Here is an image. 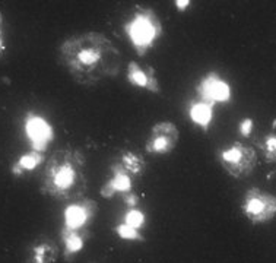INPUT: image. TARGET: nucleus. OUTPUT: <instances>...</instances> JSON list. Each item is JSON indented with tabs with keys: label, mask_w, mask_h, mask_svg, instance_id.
Here are the masks:
<instances>
[{
	"label": "nucleus",
	"mask_w": 276,
	"mask_h": 263,
	"mask_svg": "<svg viewBox=\"0 0 276 263\" xmlns=\"http://www.w3.org/2000/svg\"><path fill=\"white\" fill-rule=\"evenodd\" d=\"M178 135L180 132L174 123L161 121L152 127L145 149L149 153H170L177 146Z\"/></svg>",
	"instance_id": "5"
},
{
	"label": "nucleus",
	"mask_w": 276,
	"mask_h": 263,
	"mask_svg": "<svg viewBox=\"0 0 276 263\" xmlns=\"http://www.w3.org/2000/svg\"><path fill=\"white\" fill-rule=\"evenodd\" d=\"M40 163H41V156L38 153H28V155H23L22 158L19 160L18 165L23 170H33Z\"/></svg>",
	"instance_id": "17"
},
{
	"label": "nucleus",
	"mask_w": 276,
	"mask_h": 263,
	"mask_svg": "<svg viewBox=\"0 0 276 263\" xmlns=\"http://www.w3.org/2000/svg\"><path fill=\"white\" fill-rule=\"evenodd\" d=\"M188 116H190V119L195 124H198L202 129L208 130L210 123H212V119H213V107L198 101L190 107Z\"/></svg>",
	"instance_id": "11"
},
{
	"label": "nucleus",
	"mask_w": 276,
	"mask_h": 263,
	"mask_svg": "<svg viewBox=\"0 0 276 263\" xmlns=\"http://www.w3.org/2000/svg\"><path fill=\"white\" fill-rule=\"evenodd\" d=\"M127 79H129V82L133 84V85H136V87H141V88H146L148 85V75H146V72L142 70L137 63H129L127 66Z\"/></svg>",
	"instance_id": "12"
},
{
	"label": "nucleus",
	"mask_w": 276,
	"mask_h": 263,
	"mask_svg": "<svg viewBox=\"0 0 276 263\" xmlns=\"http://www.w3.org/2000/svg\"><path fill=\"white\" fill-rule=\"evenodd\" d=\"M59 55L72 79L87 88L114 79L122 67L120 50L107 35L97 31L70 37L62 44Z\"/></svg>",
	"instance_id": "1"
},
{
	"label": "nucleus",
	"mask_w": 276,
	"mask_h": 263,
	"mask_svg": "<svg viewBox=\"0 0 276 263\" xmlns=\"http://www.w3.org/2000/svg\"><path fill=\"white\" fill-rule=\"evenodd\" d=\"M124 200H126V203H127V205L134 206V205H136V202H137V196H136L134 193H127V196L124 197Z\"/></svg>",
	"instance_id": "23"
},
{
	"label": "nucleus",
	"mask_w": 276,
	"mask_h": 263,
	"mask_svg": "<svg viewBox=\"0 0 276 263\" xmlns=\"http://www.w3.org/2000/svg\"><path fill=\"white\" fill-rule=\"evenodd\" d=\"M124 224H127L129 227L139 230L141 227H144L145 224V214L137 211V209H130L126 212V217H124Z\"/></svg>",
	"instance_id": "15"
},
{
	"label": "nucleus",
	"mask_w": 276,
	"mask_h": 263,
	"mask_svg": "<svg viewBox=\"0 0 276 263\" xmlns=\"http://www.w3.org/2000/svg\"><path fill=\"white\" fill-rule=\"evenodd\" d=\"M196 91L200 102H205L210 107H215V104L227 102L231 99V87L215 72L203 77Z\"/></svg>",
	"instance_id": "6"
},
{
	"label": "nucleus",
	"mask_w": 276,
	"mask_h": 263,
	"mask_svg": "<svg viewBox=\"0 0 276 263\" xmlns=\"http://www.w3.org/2000/svg\"><path fill=\"white\" fill-rule=\"evenodd\" d=\"M114 168V177L105 186L101 189V196L102 197H111L114 193L122 192V193H127L132 189V180L129 173L124 170L120 165L113 167Z\"/></svg>",
	"instance_id": "10"
},
{
	"label": "nucleus",
	"mask_w": 276,
	"mask_h": 263,
	"mask_svg": "<svg viewBox=\"0 0 276 263\" xmlns=\"http://www.w3.org/2000/svg\"><path fill=\"white\" fill-rule=\"evenodd\" d=\"M65 244H66L67 252L77 253L84 247V239L79 234H76L75 231L67 230V232H65Z\"/></svg>",
	"instance_id": "14"
},
{
	"label": "nucleus",
	"mask_w": 276,
	"mask_h": 263,
	"mask_svg": "<svg viewBox=\"0 0 276 263\" xmlns=\"http://www.w3.org/2000/svg\"><path fill=\"white\" fill-rule=\"evenodd\" d=\"M276 146V138L275 136H267L265 141V152L267 156V161H275V148Z\"/></svg>",
	"instance_id": "18"
},
{
	"label": "nucleus",
	"mask_w": 276,
	"mask_h": 263,
	"mask_svg": "<svg viewBox=\"0 0 276 263\" xmlns=\"http://www.w3.org/2000/svg\"><path fill=\"white\" fill-rule=\"evenodd\" d=\"M117 234H119L122 239H124V240H144V237H142V234H139V231L136 230V228L129 227V225L124 224V222L120 224V225H117Z\"/></svg>",
	"instance_id": "16"
},
{
	"label": "nucleus",
	"mask_w": 276,
	"mask_h": 263,
	"mask_svg": "<svg viewBox=\"0 0 276 263\" xmlns=\"http://www.w3.org/2000/svg\"><path fill=\"white\" fill-rule=\"evenodd\" d=\"M47 252H48V246H40L35 250V262L37 263H45L47 262Z\"/></svg>",
	"instance_id": "20"
},
{
	"label": "nucleus",
	"mask_w": 276,
	"mask_h": 263,
	"mask_svg": "<svg viewBox=\"0 0 276 263\" xmlns=\"http://www.w3.org/2000/svg\"><path fill=\"white\" fill-rule=\"evenodd\" d=\"M188 6H190V0H177L176 2V8L178 11H186Z\"/></svg>",
	"instance_id": "22"
},
{
	"label": "nucleus",
	"mask_w": 276,
	"mask_h": 263,
	"mask_svg": "<svg viewBox=\"0 0 276 263\" xmlns=\"http://www.w3.org/2000/svg\"><path fill=\"white\" fill-rule=\"evenodd\" d=\"M25 130L37 151H44L45 146L53 139V130L50 124L38 116H31L26 120Z\"/></svg>",
	"instance_id": "9"
},
{
	"label": "nucleus",
	"mask_w": 276,
	"mask_h": 263,
	"mask_svg": "<svg viewBox=\"0 0 276 263\" xmlns=\"http://www.w3.org/2000/svg\"><path fill=\"white\" fill-rule=\"evenodd\" d=\"M82 165V160L75 158L72 153L69 155V160L60 165H57L53 171V185L59 192H70L79 178V167Z\"/></svg>",
	"instance_id": "7"
},
{
	"label": "nucleus",
	"mask_w": 276,
	"mask_h": 263,
	"mask_svg": "<svg viewBox=\"0 0 276 263\" xmlns=\"http://www.w3.org/2000/svg\"><path fill=\"white\" fill-rule=\"evenodd\" d=\"M219 163L228 175L234 178H245L253 174L259 158L252 146L235 142L230 148L222 149L219 153Z\"/></svg>",
	"instance_id": "3"
},
{
	"label": "nucleus",
	"mask_w": 276,
	"mask_h": 263,
	"mask_svg": "<svg viewBox=\"0 0 276 263\" xmlns=\"http://www.w3.org/2000/svg\"><path fill=\"white\" fill-rule=\"evenodd\" d=\"M146 75H148V85H146V89L151 91V92H158V91H159V85H158V79L155 76L154 69L149 67L148 72H146Z\"/></svg>",
	"instance_id": "19"
},
{
	"label": "nucleus",
	"mask_w": 276,
	"mask_h": 263,
	"mask_svg": "<svg viewBox=\"0 0 276 263\" xmlns=\"http://www.w3.org/2000/svg\"><path fill=\"white\" fill-rule=\"evenodd\" d=\"M241 211L244 217L253 224H263L275 218L276 199L273 195L253 187L245 192Z\"/></svg>",
	"instance_id": "4"
},
{
	"label": "nucleus",
	"mask_w": 276,
	"mask_h": 263,
	"mask_svg": "<svg viewBox=\"0 0 276 263\" xmlns=\"http://www.w3.org/2000/svg\"><path fill=\"white\" fill-rule=\"evenodd\" d=\"M122 167L130 174H137V173H141L142 170H144V161L137 156V155H134L132 152H127L126 155H123V160H122Z\"/></svg>",
	"instance_id": "13"
},
{
	"label": "nucleus",
	"mask_w": 276,
	"mask_h": 263,
	"mask_svg": "<svg viewBox=\"0 0 276 263\" xmlns=\"http://www.w3.org/2000/svg\"><path fill=\"white\" fill-rule=\"evenodd\" d=\"M252 130H253V120L252 119H244L240 123V133L243 136H250Z\"/></svg>",
	"instance_id": "21"
},
{
	"label": "nucleus",
	"mask_w": 276,
	"mask_h": 263,
	"mask_svg": "<svg viewBox=\"0 0 276 263\" xmlns=\"http://www.w3.org/2000/svg\"><path fill=\"white\" fill-rule=\"evenodd\" d=\"M124 31L127 34L134 50L137 51V55L144 56L148 51V48L154 45L155 40L161 37L162 25L156 18L154 11L141 9L124 25Z\"/></svg>",
	"instance_id": "2"
},
{
	"label": "nucleus",
	"mask_w": 276,
	"mask_h": 263,
	"mask_svg": "<svg viewBox=\"0 0 276 263\" xmlns=\"http://www.w3.org/2000/svg\"><path fill=\"white\" fill-rule=\"evenodd\" d=\"M97 206L94 202L85 200L84 203H73L65 211V224L69 231H76L88 224L92 217H95Z\"/></svg>",
	"instance_id": "8"
}]
</instances>
